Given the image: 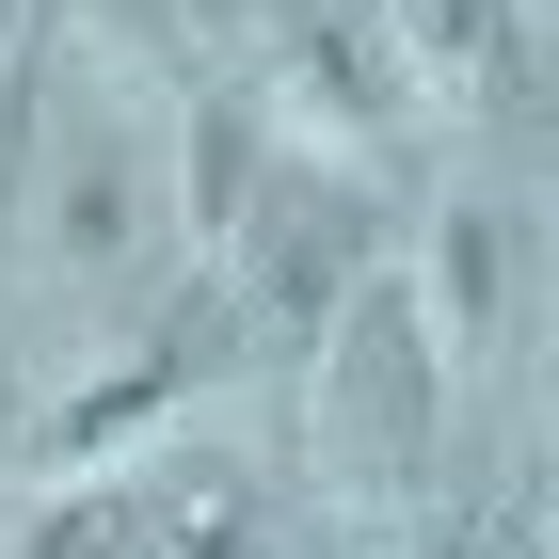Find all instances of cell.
I'll return each instance as SVG.
<instances>
[{"instance_id": "obj_1", "label": "cell", "mask_w": 559, "mask_h": 559, "mask_svg": "<svg viewBox=\"0 0 559 559\" xmlns=\"http://www.w3.org/2000/svg\"><path fill=\"white\" fill-rule=\"evenodd\" d=\"M431 431H448V368L416 336V288L400 272H352V304L304 336V464L336 496H416Z\"/></svg>"}, {"instance_id": "obj_2", "label": "cell", "mask_w": 559, "mask_h": 559, "mask_svg": "<svg viewBox=\"0 0 559 559\" xmlns=\"http://www.w3.org/2000/svg\"><path fill=\"white\" fill-rule=\"evenodd\" d=\"M224 320H240V304L209 288V304H176V320H144L129 352H96L81 384H48V416H33V448H16V479H33V496H96L112 464H144V448H160V431L192 416L224 368H240V336H224Z\"/></svg>"}, {"instance_id": "obj_3", "label": "cell", "mask_w": 559, "mask_h": 559, "mask_svg": "<svg viewBox=\"0 0 559 559\" xmlns=\"http://www.w3.org/2000/svg\"><path fill=\"white\" fill-rule=\"evenodd\" d=\"M416 336L448 384H479V368H512L527 336H544V272H527V209H496V192H431V240H416Z\"/></svg>"}, {"instance_id": "obj_4", "label": "cell", "mask_w": 559, "mask_h": 559, "mask_svg": "<svg viewBox=\"0 0 559 559\" xmlns=\"http://www.w3.org/2000/svg\"><path fill=\"white\" fill-rule=\"evenodd\" d=\"M257 64H272V112L304 144H384V112H400L368 0H257Z\"/></svg>"}, {"instance_id": "obj_5", "label": "cell", "mask_w": 559, "mask_h": 559, "mask_svg": "<svg viewBox=\"0 0 559 559\" xmlns=\"http://www.w3.org/2000/svg\"><path fill=\"white\" fill-rule=\"evenodd\" d=\"M368 48H384V81L416 112H448V129H479V112L527 96V16L512 0H368Z\"/></svg>"}, {"instance_id": "obj_6", "label": "cell", "mask_w": 559, "mask_h": 559, "mask_svg": "<svg viewBox=\"0 0 559 559\" xmlns=\"http://www.w3.org/2000/svg\"><path fill=\"white\" fill-rule=\"evenodd\" d=\"M129 240H144V160H129V129H81V112H48V176H33V272L81 304V288H112V272H129Z\"/></svg>"}, {"instance_id": "obj_7", "label": "cell", "mask_w": 559, "mask_h": 559, "mask_svg": "<svg viewBox=\"0 0 559 559\" xmlns=\"http://www.w3.org/2000/svg\"><path fill=\"white\" fill-rule=\"evenodd\" d=\"M176 224H192V257H209V288L240 272V240L272 224V144H257V112L240 96H176Z\"/></svg>"}, {"instance_id": "obj_8", "label": "cell", "mask_w": 559, "mask_h": 559, "mask_svg": "<svg viewBox=\"0 0 559 559\" xmlns=\"http://www.w3.org/2000/svg\"><path fill=\"white\" fill-rule=\"evenodd\" d=\"M129 559H272V512L240 479H160L129 512Z\"/></svg>"}, {"instance_id": "obj_9", "label": "cell", "mask_w": 559, "mask_h": 559, "mask_svg": "<svg viewBox=\"0 0 559 559\" xmlns=\"http://www.w3.org/2000/svg\"><path fill=\"white\" fill-rule=\"evenodd\" d=\"M0 559H129V512H96V496H33Z\"/></svg>"}, {"instance_id": "obj_10", "label": "cell", "mask_w": 559, "mask_h": 559, "mask_svg": "<svg viewBox=\"0 0 559 559\" xmlns=\"http://www.w3.org/2000/svg\"><path fill=\"white\" fill-rule=\"evenodd\" d=\"M384 559H479V544H464V527H431V544H384Z\"/></svg>"}, {"instance_id": "obj_11", "label": "cell", "mask_w": 559, "mask_h": 559, "mask_svg": "<svg viewBox=\"0 0 559 559\" xmlns=\"http://www.w3.org/2000/svg\"><path fill=\"white\" fill-rule=\"evenodd\" d=\"M0 33H16V0H0ZM0 81H16V64H0Z\"/></svg>"}, {"instance_id": "obj_12", "label": "cell", "mask_w": 559, "mask_h": 559, "mask_svg": "<svg viewBox=\"0 0 559 559\" xmlns=\"http://www.w3.org/2000/svg\"><path fill=\"white\" fill-rule=\"evenodd\" d=\"M544 16H559V0H544Z\"/></svg>"}]
</instances>
